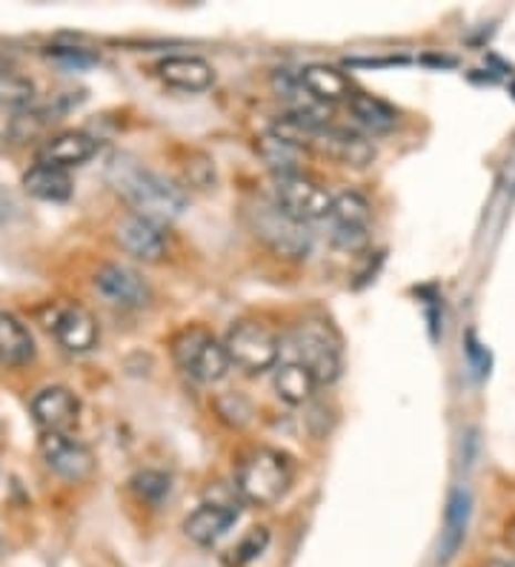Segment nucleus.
I'll use <instances>...</instances> for the list:
<instances>
[{
    "label": "nucleus",
    "instance_id": "4be33fe9",
    "mask_svg": "<svg viewBox=\"0 0 515 567\" xmlns=\"http://www.w3.org/2000/svg\"><path fill=\"white\" fill-rule=\"evenodd\" d=\"M23 189H27L32 198H41V202H66L75 187H72V178H69L66 169L34 164L32 169L23 175Z\"/></svg>",
    "mask_w": 515,
    "mask_h": 567
},
{
    "label": "nucleus",
    "instance_id": "5701e85b",
    "mask_svg": "<svg viewBox=\"0 0 515 567\" xmlns=\"http://www.w3.org/2000/svg\"><path fill=\"white\" fill-rule=\"evenodd\" d=\"M350 104L352 118L370 132H392L399 126V110L387 101L375 95H367V92H356V95L347 101Z\"/></svg>",
    "mask_w": 515,
    "mask_h": 567
},
{
    "label": "nucleus",
    "instance_id": "f8f14e48",
    "mask_svg": "<svg viewBox=\"0 0 515 567\" xmlns=\"http://www.w3.org/2000/svg\"><path fill=\"white\" fill-rule=\"evenodd\" d=\"M95 290L101 292L112 307L137 310L150 301V287L132 267L124 264H106L95 276Z\"/></svg>",
    "mask_w": 515,
    "mask_h": 567
},
{
    "label": "nucleus",
    "instance_id": "393cba45",
    "mask_svg": "<svg viewBox=\"0 0 515 567\" xmlns=\"http://www.w3.org/2000/svg\"><path fill=\"white\" fill-rule=\"evenodd\" d=\"M34 97V83L14 70H0V110H27Z\"/></svg>",
    "mask_w": 515,
    "mask_h": 567
},
{
    "label": "nucleus",
    "instance_id": "c756f323",
    "mask_svg": "<svg viewBox=\"0 0 515 567\" xmlns=\"http://www.w3.org/2000/svg\"><path fill=\"white\" fill-rule=\"evenodd\" d=\"M467 355H470V361H473L475 373L478 375L490 373V353L478 344V341H475V336H467Z\"/></svg>",
    "mask_w": 515,
    "mask_h": 567
},
{
    "label": "nucleus",
    "instance_id": "6ab92c4d",
    "mask_svg": "<svg viewBox=\"0 0 515 567\" xmlns=\"http://www.w3.org/2000/svg\"><path fill=\"white\" fill-rule=\"evenodd\" d=\"M298 78H301L307 95L318 104H336V101H350L352 97L347 75L336 66H327V63H309L298 72Z\"/></svg>",
    "mask_w": 515,
    "mask_h": 567
},
{
    "label": "nucleus",
    "instance_id": "a211bd4d",
    "mask_svg": "<svg viewBox=\"0 0 515 567\" xmlns=\"http://www.w3.org/2000/svg\"><path fill=\"white\" fill-rule=\"evenodd\" d=\"M238 513L240 511L235 505H218V502H213V505H200L198 511L184 522V530L195 545L209 547L215 545L220 536H227L229 527L238 522Z\"/></svg>",
    "mask_w": 515,
    "mask_h": 567
},
{
    "label": "nucleus",
    "instance_id": "f257e3e1",
    "mask_svg": "<svg viewBox=\"0 0 515 567\" xmlns=\"http://www.w3.org/2000/svg\"><path fill=\"white\" fill-rule=\"evenodd\" d=\"M110 184L124 195L126 204L135 209V215L152 224H169L181 218L186 209L184 189L175 187L169 178L152 173L144 164H137L132 155H115L110 161Z\"/></svg>",
    "mask_w": 515,
    "mask_h": 567
},
{
    "label": "nucleus",
    "instance_id": "2f4dec72",
    "mask_svg": "<svg viewBox=\"0 0 515 567\" xmlns=\"http://www.w3.org/2000/svg\"><path fill=\"white\" fill-rule=\"evenodd\" d=\"M493 567H515V559L513 561H495Z\"/></svg>",
    "mask_w": 515,
    "mask_h": 567
},
{
    "label": "nucleus",
    "instance_id": "2eb2a0df",
    "mask_svg": "<svg viewBox=\"0 0 515 567\" xmlns=\"http://www.w3.org/2000/svg\"><path fill=\"white\" fill-rule=\"evenodd\" d=\"M470 513H473V498H470L464 487H455L450 498H446L444 530H441L439 539V565H450L459 556L461 545L467 539Z\"/></svg>",
    "mask_w": 515,
    "mask_h": 567
},
{
    "label": "nucleus",
    "instance_id": "20e7f679",
    "mask_svg": "<svg viewBox=\"0 0 515 567\" xmlns=\"http://www.w3.org/2000/svg\"><path fill=\"white\" fill-rule=\"evenodd\" d=\"M289 350L292 361L303 364L316 375L318 384H332L343 370L341 339L330 324L323 321H301L289 332Z\"/></svg>",
    "mask_w": 515,
    "mask_h": 567
},
{
    "label": "nucleus",
    "instance_id": "f3484780",
    "mask_svg": "<svg viewBox=\"0 0 515 567\" xmlns=\"http://www.w3.org/2000/svg\"><path fill=\"white\" fill-rule=\"evenodd\" d=\"M158 78L175 90L204 92L213 86L215 70L198 55H172L158 63Z\"/></svg>",
    "mask_w": 515,
    "mask_h": 567
},
{
    "label": "nucleus",
    "instance_id": "39448f33",
    "mask_svg": "<svg viewBox=\"0 0 515 567\" xmlns=\"http://www.w3.org/2000/svg\"><path fill=\"white\" fill-rule=\"evenodd\" d=\"M172 353L184 373L193 375L200 384H215L229 373V355L215 336L200 327H189L175 339Z\"/></svg>",
    "mask_w": 515,
    "mask_h": 567
},
{
    "label": "nucleus",
    "instance_id": "1a4fd4ad",
    "mask_svg": "<svg viewBox=\"0 0 515 567\" xmlns=\"http://www.w3.org/2000/svg\"><path fill=\"white\" fill-rule=\"evenodd\" d=\"M41 456L49 471L66 482H83L95 471L92 450L69 433H43Z\"/></svg>",
    "mask_w": 515,
    "mask_h": 567
},
{
    "label": "nucleus",
    "instance_id": "dca6fc26",
    "mask_svg": "<svg viewBox=\"0 0 515 567\" xmlns=\"http://www.w3.org/2000/svg\"><path fill=\"white\" fill-rule=\"evenodd\" d=\"M97 141L86 132H61L55 138H49L47 144L38 150V164L58 166V169H69V166H81L90 158H95Z\"/></svg>",
    "mask_w": 515,
    "mask_h": 567
},
{
    "label": "nucleus",
    "instance_id": "aec40b11",
    "mask_svg": "<svg viewBox=\"0 0 515 567\" xmlns=\"http://www.w3.org/2000/svg\"><path fill=\"white\" fill-rule=\"evenodd\" d=\"M34 359L29 327L12 312H0V367H23Z\"/></svg>",
    "mask_w": 515,
    "mask_h": 567
},
{
    "label": "nucleus",
    "instance_id": "c85d7f7f",
    "mask_svg": "<svg viewBox=\"0 0 515 567\" xmlns=\"http://www.w3.org/2000/svg\"><path fill=\"white\" fill-rule=\"evenodd\" d=\"M227 402L233 404V408H229V410H218V413L224 415V419H227L229 424H247L249 422V404L244 402L240 395H235V393L227 395Z\"/></svg>",
    "mask_w": 515,
    "mask_h": 567
},
{
    "label": "nucleus",
    "instance_id": "ddd939ff",
    "mask_svg": "<svg viewBox=\"0 0 515 567\" xmlns=\"http://www.w3.org/2000/svg\"><path fill=\"white\" fill-rule=\"evenodd\" d=\"M309 150H316V153L327 155V158L347 166H367L375 158V146H372L361 132L330 124H323L321 130H318L316 141H312Z\"/></svg>",
    "mask_w": 515,
    "mask_h": 567
},
{
    "label": "nucleus",
    "instance_id": "4468645a",
    "mask_svg": "<svg viewBox=\"0 0 515 567\" xmlns=\"http://www.w3.org/2000/svg\"><path fill=\"white\" fill-rule=\"evenodd\" d=\"M115 241L141 261H158L166 252V236L158 224L146 221L141 215H126L115 227Z\"/></svg>",
    "mask_w": 515,
    "mask_h": 567
},
{
    "label": "nucleus",
    "instance_id": "6e6552de",
    "mask_svg": "<svg viewBox=\"0 0 515 567\" xmlns=\"http://www.w3.org/2000/svg\"><path fill=\"white\" fill-rule=\"evenodd\" d=\"M327 221H330V241L343 252H361L370 244L372 209L361 193L336 195Z\"/></svg>",
    "mask_w": 515,
    "mask_h": 567
},
{
    "label": "nucleus",
    "instance_id": "cd10ccee",
    "mask_svg": "<svg viewBox=\"0 0 515 567\" xmlns=\"http://www.w3.org/2000/svg\"><path fill=\"white\" fill-rule=\"evenodd\" d=\"M52 61H63L69 63V66H90V63H95L97 58L90 55L86 49H66V47H55V49H49L47 52Z\"/></svg>",
    "mask_w": 515,
    "mask_h": 567
},
{
    "label": "nucleus",
    "instance_id": "9b49d317",
    "mask_svg": "<svg viewBox=\"0 0 515 567\" xmlns=\"http://www.w3.org/2000/svg\"><path fill=\"white\" fill-rule=\"evenodd\" d=\"M81 402L78 395L66 388H43L32 399V419L43 433H69L78 424Z\"/></svg>",
    "mask_w": 515,
    "mask_h": 567
},
{
    "label": "nucleus",
    "instance_id": "a878e982",
    "mask_svg": "<svg viewBox=\"0 0 515 567\" xmlns=\"http://www.w3.org/2000/svg\"><path fill=\"white\" fill-rule=\"evenodd\" d=\"M132 487H135V493L144 498V502H150V505H161V502L169 496L172 482L166 473L141 471L135 478H132Z\"/></svg>",
    "mask_w": 515,
    "mask_h": 567
},
{
    "label": "nucleus",
    "instance_id": "7ed1b4c3",
    "mask_svg": "<svg viewBox=\"0 0 515 567\" xmlns=\"http://www.w3.org/2000/svg\"><path fill=\"white\" fill-rule=\"evenodd\" d=\"M247 221L253 227L255 238L267 244L275 256L301 261L312 249V233H309L307 224L284 213L278 204L267 202V198H258V202L249 204Z\"/></svg>",
    "mask_w": 515,
    "mask_h": 567
},
{
    "label": "nucleus",
    "instance_id": "bb28decb",
    "mask_svg": "<svg viewBox=\"0 0 515 567\" xmlns=\"http://www.w3.org/2000/svg\"><path fill=\"white\" fill-rule=\"evenodd\" d=\"M269 545V530L267 527H253V530L247 533V539L240 542L238 547L233 550V561L235 565H247V561H253L255 556H261L264 550H267Z\"/></svg>",
    "mask_w": 515,
    "mask_h": 567
},
{
    "label": "nucleus",
    "instance_id": "f03ea898",
    "mask_svg": "<svg viewBox=\"0 0 515 567\" xmlns=\"http://www.w3.org/2000/svg\"><path fill=\"white\" fill-rule=\"evenodd\" d=\"M289 485H292V462L281 450L255 447L247 456H240L235 487L249 505H275V502H281Z\"/></svg>",
    "mask_w": 515,
    "mask_h": 567
},
{
    "label": "nucleus",
    "instance_id": "412c9836",
    "mask_svg": "<svg viewBox=\"0 0 515 567\" xmlns=\"http://www.w3.org/2000/svg\"><path fill=\"white\" fill-rule=\"evenodd\" d=\"M316 390V375L309 373L303 364H298V361L289 359L275 370V393H278L281 402L292 404V408H301V404L312 402Z\"/></svg>",
    "mask_w": 515,
    "mask_h": 567
},
{
    "label": "nucleus",
    "instance_id": "0eeeda50",
    "mask_svg": "<svg viewBox=\"0 0 515 567\" xmlns=\"http://www.w3.org/2000/svg\"><path fill=\"white\" fill-rule=\"evenodd\" d=\"M224 350L229 355V364L240 367L249 375H258L275 367V361L281 355V344L275 339V332L258 321H238L227 332Z\"/></svg>",
    "mask_w": 515,
    "mask_h": 567
},
{
    "label": "nucleus",
    "instance_id": "7c9ffc66",
    "mask_svg": "<svg viewBox=\"0 0 515 567\" xmlns=\"http://www.w3.org/2000/svg\"><path fill=\"white\" fill-rule=\"evenodd\" d=\"M18 202H14V195L9 189H0V224H9L18 215Z\"/></svg>",
    "mask_w": 515,
    "mask_h": 567
},
{
    "label": "nucleus",
    "instance_id": "423d86ee",
    "mask_svg": "<svg viewBox=\"0 0 515 567\" xmlns=\"http://www.w3.org/2000/svg\"><path fill=\"white\" fill-rule=\"evenodd\" d=\"M272 202L298 221H321L330 215L332 195L307 173H284L272 178Z\"/></svg>",
    "mask_w": 515,
    "mask_h": 567
},
{
    "label": "nucleus",
    "instance_id": "9d476101",
    "mask_svg": "<svg viewBox=\"0 0 515 567\" xmlns=\"http://www.w3.org/2000/svg\"><path fill=\"white\" fill-rule=\"evenodd\" d=\"M49 332L55 336L58 344L69 353H90L97 344V321L86 307L81 305H58L52 307Z\"/></svg>",
    "mask_w": 515,
    "mask_h": 567
},
{
    "label": "nucleus",
    "instance_id": "b1692460",
    "mask_svg": "<svg viewBox=\"0 0 515 567\" xmlns=\"http://www.w3.org/2000/svg\"><path fill=\"white\" fill-rule=\"evenodd\" d=\"M258 150H261L264 161H267L269 169H272L275 175L301 173L298 161H301L303 150H298V146L287 144V141H281V138H275V135H267V138H261Z\"/></svg>",
    "mask_w": 515,
    "mask_h": 567
}]
</instances>
